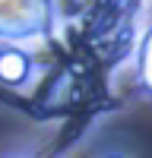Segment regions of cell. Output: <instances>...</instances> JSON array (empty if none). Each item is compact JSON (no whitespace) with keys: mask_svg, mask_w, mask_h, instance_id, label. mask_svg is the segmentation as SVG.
<instances>
[{"mask_svg":"<svg viewBox=\"0 0 152 158\" xmlns=\"http://www.w3.org/2000/svg\"><path fill=\"white\" fill-rule=\"evenodd\" d=\"M57 0H0V44H41L57 32Z\"/></svg>","mask_w":152,"mask_h":158,"instance_id":"cell-1","label":"cell"},{"mask_svg":"<svg viewBox=\"0 0 152 158\" xmlns=\"http://www.w3.org/2000/svg\"><path fill=\"white\" fill-rule=\"evenodd\" d=\"M35 73V63H32V54L19 44H0V82L3 85H13L19 89L32 79Z\"/></svg>","mask_w":152,"mask_h":158,"instance_id":"cell-2","label":"cell"},{"mask_svg":"<svg viewBox=\"0 0 152 158\" xmlns=\"http://www.w3.org/2000/svg\"><path fill=\"white\" fill-rule=\"evenodd\" d=\"M133 73H136L139 89L152 98V22L146 25V32L139 35V41H136V51H133Z\"/></svg>","mask_w":152,"mask_h":158,"instance_id":"cell-3","label":"cell"},{"mask_svg":"<svg viewBox=\"0 0 152 158\" xmlns=\"http://www.w3.org/2000/svg\"><path fill=\"white\" fill-rule=\"evenodd\" d=\"M6 158H41V155H6Z\"/></svg>","mask_w":152,"mask_h":158,"instance_id":"cell-4","label":"cell"},{"mask_svg":"<svg viewBox=\"0 0 152 158\" xmlns=\"http://www.w3.org/2000/svg\"><path fill=\"white\" fill-rule=\"evenodd\" d=\"M108 158H120V155H108Z\"/></svg>","mask_w":152,"mask_h":158,"instance_id":"cell-5","label":"cell"}]
</instances>
